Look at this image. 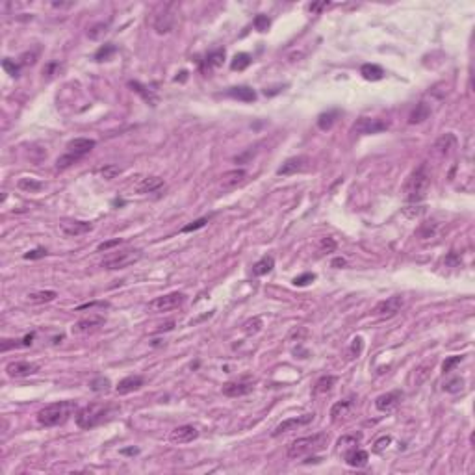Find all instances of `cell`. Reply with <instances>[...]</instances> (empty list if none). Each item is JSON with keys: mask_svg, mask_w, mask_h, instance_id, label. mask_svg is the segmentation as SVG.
I'll list each match as a JSON object with an SVG mask.
<instances>
[{"mask_svg": "<svg viewBox=\"0 0 475 475\" xmlns=\"http://www.w3.org/2000/svg\"><path fill=\"white\" fill-rule=\"evenodd\" d=\"M93 147H95V139H89V138H75V139H71L69 143H67V153H69V154H75V156H78V158L82 160L85 154L91 153Z\"/></svg>", "mask_w": 475, "mask_h": 475, "instance_id": "cell-14", "label": "cell"}, {"mask_svg": "<svg viewBox=\"0 0 475 475\" xmlns=\"http://www.w3.org/2000/svg\"><path fill=\"white\" fill-rule=\"evenodd\" d=\"M121 243H123V239H121V238H115V239H110V241H104V243H100V245L97 247V249H99V251H110L112 247L121 245Z\"/></svg>", "mask_w": 475, "mask_h": 475, "instance_id": "cell-50", "label": "cell"}, {"mask_svg": "<svg viewBox=\"0 0 475 475\" xmlns=\"http://www.w3.org/2000/svg\"><path fill=\"white\" fill-rule=\"evenodd\" d=\"M102 325H104V317L102 316H89V317L80 319V321L73 325V334H85V332L97 330Z\"/></svg>", "mask_w": 475, "mask_h": 475, "instance_id": "cell-16", "label": "cell"}, {"mask_svg": "<svg viewBox=\"0 0 475 475\" xmlns=\"http://www.w3.org/2000/svg\"><path fill=\"white\" fill-rule=\"evenodd\" d=\"M260 329H262V319H260V317H253V319H249V321L243 325L245 334H256V332H258Z\"/></svg>", "mask_w": 475, "mask_h": 475, "instance_id": "cell-42", "label": "cell"}, {"mask_svg": "<svg viewBox=\"0 0 475 475\" xmlns=\"http://www.w3.org/2000/svg\"><path fill=\"white\" fill-rule=\"evenodd\" d=\"M247 173L243 171V169H232V171H227V173H223L221 176V188L223 190H232V188H236L238 184H241L243 180H245Z\"/></svg>", "mask_w": 475, "mask_h": 475, "instance_id": "cell-21", "label": "cell"}, {"mask_svg": "<svg viewBox=\"0 0 475 475\" xmlns=\"http://www.w3.org/2000/svg\"><path fill=\"white\" fill-rule=\"evenodd\" d=\"M184 301H186L184 293L173 291V293H165V295H161V297H156L154 301H151L149 307L153 308V310H156V312H167V310L178 308Z\"/></svg>", "mask_w": 475, "mask_h": 475, "instance_id": "cell-7", "label": "cell"}, {"mask_svg": "<svg viewBox=\"0 0 475 475\" xmlns=\"http://www.w3.org/2000/svg\"><path fill=\"white\" fill-rule=\"evenodd\" d=\"M254 388L253 383H247V381H238V383H227L223 386V394L227 397H239V396H247L251 394Z\"/></svg>", "mask_w": 475, "mask_h": 475, "instance_id": "cell-18", "label": "cell"}, {"mask_svg": "<svg viewBox=\"0 0 475 475\" xmlns=\"http://www.w3.org/2000/svg\"><path fill=\"white\" fill-rule=\"evenodd\" d=\"M128 85H130L132 89L138 93V95H141L145 102H149L151 106H156V102H158V97H156V95H154L153 91H149L145 85H141L139 82H128Z\"/></svg>", "mask_w": 475, "mask_h": 475, "instance_id": "cell-28", "label": "cell"}, {"mask_svg": "<svg viewBox=\"0 0 475 475\" xmlns=\"http://www.w3.org/2000/svg\"><path fill=\"white\" fill-rule=\"evenodd\" d=\"M36 62V54H23L21 56V65H32Z\"/></svg>", "mask_w": 475, "mask_h": 475, "instance_id": "cell-53", "label": "cell"}, {"mask_svg": "<svg viewBox=\"0 0 475 475\" xmlns=\"http://www.w3.org/2000/svg\"><path fill=\"white\" fill-rule=\"evenodd\" d=\"M110 386H112V383H110L108 377H95L91 383H89V388H91L93 392H108Z\"/></svg>", "mask_w": 475, "mask_h": 475, "instance_id": "cell-37", "label": "cell"}, {"mask_svg": "<svg viewBox=\"0 0 475 475\" xmlns=\"http://www.w3.org/2000/svg\"><path fill=\"white\" fill-rule=\"evenodd\" d=\"M97 173H99L104 180H112V178H115L117 175H121V167L115 165V163H108V165H104V167L97 169Z\"/></svg>", "mask_w": 475, "mask_h": 475, "instance_id": "cell-35", "label": "cell"}, {"mask_svg": "<svg viewBox=\"0 0 475 475\" xmlns=\"http://www.w3.org/2000/svg\"><path fill=\"white\" fill-rule=\"evenodd\" d=\"M319 249H321V253H332L334 249H336V241H334V238H321V241H319Z\"/></svg>", "mask_w": 475, "mask_h": 475, "instance_id": "cell-43", "label": "cell"}, {"mask_svg": "<svg viewBox=\"0 0 475 475\" xmlns=\"http://www.w3.org/2000/svg\"><path fill=\"white\" fill-rule=\"evenodd\" d=\"M314 420V414H303V416H297V418H288L277 425V429L273 431V436H280L284 433H290V431L297 429V427H303V425H308V423Z\"/></svg>", "mask_w": 475, "mask_h": 475, "instance_id": "cell-11", "label": "cell"}, {"mask_svg": "<svg viewBox=\"0 0 475 475\" xmlns=\"http://www.w3.org/2000/svg\"><path fill=\"white\" fill-rule=\"evenodd\" d=\"M115 52H117V46H115V45H112V43L102 45L99 50L95 52V60H97V62H106V60H110V58H112Z\"/></svg>", "mask_w": 475, "mask_h": 475, "instance_id": "cell-34", "label": "cell"}, {"mask_svg": "<svg viewBox=\"0 0 475 475\" xmlns=\"http://www.w3.org/2000/svg\"><path fill=\"white\" fill-rule=\"evenodd\" d=\"M115 406L106 405V403H91L85 405L84 408L77 410V423L80 429H93L100 423H104L112 416Z\"/></svg>", "mask_w": 475, "mask_h": 475, "instance_id": "cell-3", "label": "cell"}, {"mask_svg": "<svg viewBox=\"0 0 475 475\" xmlns=\"http://www.w3.org/2000/svg\"><path fill=\"white\" fill-rule=\"evenodd\" d=\"M445 264H447V266H459V264H460V258H459V256H457L455 253H451L449 256H447V258H445Z\"/></svg>", "mask_w": 475, "mask_h": 475, "instance_id": "cell-54", "label": "cell"}, {"mask_svg": "<svg viewBox=\"0 0 475 475\" xmlns=\"http://www.w3.org/2000/svg\"><path fill=\"white\" fill-rule=\"evenodd\" d=\"M431 186V176L427 173L425 165L418 167L416 171H412V175L406 178L405 182V199L408 202H420L422 199H425V195L429 192Z\"/></svg>", "mask_w": 475, "mask_h": 475, "instance_id": "cell-4", "label": "cell"}, {"mask_svg": "<svg viewBox=\"0 0 475 475\" xmlns=\"http://www.w3.org/2000/svg\"><path fill=\"white\" fill-rule=\"evenodd\" d=\"M39 371V366L34 364V362H26V360H17V362H9L6 366V373L11 379H23V377H30L34 373Z\"/></svg>", "mask_w": 475, "mask_h": 475, "instance_id": "cell-10", "label": "cell"}, {"mask_svg": "<svg viewBox=\"0 0 475 475\" xmlns=\"http://www.w3.org/2000/svg\"><path fill=\"white\" fill-rule=\"evenodd\" d=\"M403 307H405V299L401 295H392L388 299L377 303L375 308H373V316H377V317H392V316L397 314Z\"/></svg>", "mask_w": 475, "mask_h": 475, "instance_id": "cell-8", "label": "cell"}, {"mask_svg": "<svg viewBox=\"0 0 475 475\" xmlns=\"http://www.w3.org/2000/svg\"><path fill=\"white\" fill-rule=\"evenodd\" d=\"M462 358H464V356H460V355L447 356V358L444 360V364H442V371H444V373H451L453 368H455V366H459L460 362H462Z\"/></svg>", "mask_w": 475, "mask_h": 475, "instance_id": "cell-40", "label": "cell"}, {"mask_svg": "<svg viewBox=\"0 0 475 475\" xmlns=\"http://www.w3.org/2000/svg\"><path fill=\"white\" fill-rule=\"evenodd\" d=\"M336 384V377L334 375H323L317 383H316L314 386V394L317 396V394H327V392H330V388Z\"/></svg>", "mask_w": 475, "mask_h": 475, "instance_id": "cell-30", "label": "cell"}, {"mask_svg": "<svg viewBox=\"0 0 475 475\" xmlns=\"http://www.w3.org/2000/svg\"><path fill=\"white\" fill-rule=\"evenodd\" d=\"M358 442H360V436H355V435H353V436L340 438V440H338V445H340L342 449H345V451H347V449H353V447H356V445H358Z\"/></svg>", "mask_w": 475, "mask_h": 475, "instance_id": "cell-41", "label": "cell"}, {"mask_svg": "<svg viewBox=\"0 0 475 475\" xmlns=\"http://www.w3.org/2000/svg\"><path fill=\"white\" fill-rule=\"evenodd\" d=\"M45 256H46V251H45V249H41V247H39V249H34V251H30V253L24 254V258H26V260H38V258H45Z\"/></svg>", "mask_w": 475, "mask_h": 475, "instance_id": "cell-49", "label": "cell"}, {"mask_svg": "<svg viewBox=\"0 0 475 475\" xmlns=\"http://www.w3.org/2000/svg\"><path fill=\"white\" fill-rule=\"evenodd\" d=\"M123 455H138L139 453V449H136V447H130V449H123Z\"/></svg>", "mask_w": 475, "mask_h": 475, "instance_id": "cell-59", "label": "cell"}, {"mask_svg": "<svg viewBox=\"0 0 475 475\" xmlns=\"http://www.w3.org/2000/svg\"><path fill=\"white\" fill-rule=\"evenodd\" d=\"M336 117H338V110L325 112V114H321L319 117H317V126H319L321 130H330L332 124L336 123Z\"/></svg>", "mask_w": 475, "mask_h": 475, "instance_id": "cell-31", "label": "cell"}, {"mask_svg": "<svg viewBox=\"0 0 475 475\" xmlns=\"http://www.w3.org/2000/svg\"><path fill=\"white\" fill-rule=\"evenodd\" d=\"M307 156H293V158H288L284 161L280 167L277 169V175L278 176H288V175H295L303 169L307 167Z\"/></svg>", "mask_w": 475, "mask_h": 475, "instance_id": "cell-15", "label": "cell"}, {"mask_svg": "<svg viewBox=\"0 0 475 475\" xmlns=\"http://www.w3.org/2000/svg\"><path fill=\"white\" fill-rule=\"evenodd\" d=\"M249 65H251V56L245 52H241V54H236V56H234V60H232V63H230V69L243 71V69H247Z\"/></svg>", "mask_w": 475, "mask_h": 475, "instance_id": "cell-33", "label": "cell"}, {"mask_svg": "<svg viewBox=\"0 0 475 475\" xmlns=\"http://www.w3.org/2000/svg\"><path fill=\"white\" fill-rule=\"evenodd\" d=\"M80 160L78 156H75V154H69V153H65L63 156H60L58 160H56V167L58 169H67V167H71L73 163H77V161Z\"/></svg>", "mask_w": 475, "mask_h": 475, "instance_id": "cell-38", "label": "cell"}, {"mask_svg": "<svg viewBox=\"0 0 475 475\" xmlns=\"http://www.w3.org/2000/svg\"><path fill=\"white\" fill-rule=\"evenodd\" d=\"M344 459H345V462H347V466L364 468L366 464H368L369 455H368V451H364V449L353 447V449H347V451H345Z\"/></svg>", "mask_w": 475, "mask_h": 475, "instance_id": "cell-20", "label": "cell"}, {"mask_svg": "<svg viewBox=\"0 0 475 475\" xmlns=\"http://www.w3.org/2000/svg\"><path fill=\"white\" fill-rule=\"evenodd\" d=\"M349 408H351V401H338L336 405H332V408H330L332 422H338L340 418H345L349 414Z\"/></svg>", "mask_w": 475, "mask_h": 475, "instance_id": "cell-29", "label": "cell"}, {"mask_svg": "<svg viewBox=\"0 0 475 475\" xmlns=\"http://www.w3.org/2000/svg\"><path fill=\"white\" fill-rule=\"evenodd\" d=\"M362 347H364V342H362L360 336H356L355 340H353V345H351V353L355 355V356H358L362 353Z\"/></svg>", "mask_w": 475, "mask_h": 475, "instance_id": "cell-51", "label": "cell"}, {"mask_svg": "<svg viewBox=\"0 0 475 475\" xmlns=\"http://www.w3.org/2000/svg\"><path fill=\"white\" fill-rule=\"evenodd\" d=\"M21 344H23V347H28V345L34 344V332H30V334H26V336L21 340Z\"/></svg>", "mask_w": 475, "mask_h": 475, "instance_id": "cell-57", "label": "cell"}, {"mask_svg": "<svg viewBox=\"0 0 475 475\" xmlns=\"http://www.w3.org/2000/svg\"><path fill=\"white\" fill-rule=\"evenodd\" d=\"M401 399H403V392L401 390H392L386 392V394H381L375 399V408L381 410V412H390L401 403Z\"/></svg>", "mask_w": 475, "mask_h": 475, "instance_id": "cell-12", "label": "cell"}, {"mask_svg": "<svg viewBox=\"0 0 475 475\" xmlns=\"http://www.w3.org/2000/svg\"><path fill=\"white\" fill-rule=\"evenodd\" d=\"M17 186H19V190L28 192V193H38L43 190V182H39V180H36V178H21Z\"/></svg>", "mask_w": 475, "mask_h": 475, "instance_id": "cell-32", "label": "cell"}, {"mask_svg": "<svg viewBox=\"0 0 475 475\" xmlns=\"http://www.w3.org/2000/svg\"><path fill=\"white\" fill-rule=\"evenodd\" d=\"M77 401H58V403L43 406L36 414V418L43 427H56V425H62V423L67 422L73 414H77Z\"/></svg>", "mask_w": 475, "mask_h": 475, "instance_id": "cell-1", "label": "cell"}, {"mask_svg": "<svg viewBox=\"0 0 475 475\" xmlns=\"http://www.w3.org/2000/svg\"><path fill=\"white\" fill-rule=\"evenodd\" d=\"M161 186H163V178H160V176H147V178H143V180L139 182L138 192L139 193H153V192H156V190H160Z\"/></svg>", "mask_w": 475, "mask_h": 475, "instance_id": "cell-23", "label": "cell"}, {"mask_svg": "<svg viewBox=\"0 0 475 475\" xmlns=\"http://www.w3.org/2000/svg\"><path fill=\"white\" fill-rule=\"evenodd\" d=\"M360 75L366 78V80H369V82H377V80H383L384 71L383 67H379L375 63H366V65H362Z\"/></svg>", "mask_w": 475, "mask_h": 475, "instance_id": "cell-24", "label": "cell"}, {"mask_svg": "<svg viewBox=\"0 0 475 475\" xmlns=\"http://www.w3.org/2000/svg\"><path fill=\"white\" fill-rule=\"evenodd\" d=\"M58 297V293L54 290H41V291H32L28 293V301L30 303H36V305H41V303H50Z\"/></svg>", "mask_w": 475, "mask_h": 475, "instance_id": "cell-27", "label": "cell"}, {"mask_svg": "<svg viewBox=\"0 0 475 475\" xmlns=\"http://www.w3.org/2000/svg\"><path fill=\"white\" fill-rule=\"evenodd\" d=\"M462 388H464V379H460V377H455V379H451V381H447L444 384V390L449 392V394H457Z\"/></svg>", "mask_w": 475, "mask_h": 475, "instance_id": "cell-39", "label": "cell"}, {"mask_svg": "<svg viewBox=\"0 0 475 475\" xmlns=\"http://www.w3.org/2000/svg\"><path fill=\"white\" fill-rule=\"evenodd\" d=\"M329 444V435L327 433H316L312 436H303L293 440L288 445V457L290 459H301L307 455H314L317 451H323Z\"/></svg>", "mask_w": 475, "mask_h": 475, "instance_id": "cell-2", "label": "cell"}, {"mask_svg": "<svg viewBox=\"0 0 475 475\" xmlns=\"http://www.w3.org/2000/svg\"><path fill=\"white\" fill-rule=\"evenodd\" d=\"M223 60H225V50H215V52H210L206 56L204 65L208 69L210 67H219V65H223Z\"/></svg>", "mask_w": 475, "mask_h": 475, "instance_id": "cell-36", "label": "cell"}, {"mask_svg": "<svg viewBox=\"0 0 475 475\" xmlns=\"http://www.w3.org/2000/svg\"><path fill=\"white\" fill-rule=\"evenodd\" d=\"M345 264H347V262H345V258H334L330 266H332V268H336V269H342V268H345Z\"/></svg>", "mask_w": 475, "mask_h": 475, "instance_id": "cell-56", "label": "cell"}, {"mask_svg": "<svg viewBox=\"0 0 475 475\" xmlns=\"http://www.w3.org/2000/svg\"><path fill=\"white\" fill-rule=\"evenodd\" d=\"M392 442V438L390 436H383V438H379L375 442V447H373V451L375 453H383L386 447H388V444Z\"/></svg>", "mask_w": 475, "mask_h": 475, "instance_id": "cell-48", "label": "cell"}, {"mask_svg": "<svg viewBox=\"0 0 475 475\" xmlns=\"http://www.w3.org/2000/svg\"><path fill=\"white\" fill-rule=\"evenodd\" d=\"M171 8H173V6L167 4V6H163V8L154 15L153 28L156 30V34H167V32H171L173 24H175V15H173Z\"/></svg>", "mask_w": 475, "mask_h": 475, "instance_id": "cell-9", "label": "cell"}, {"mask_svg": "<svg viewBox=\"0 0 475 475\" xmlns=\"http://www.w3.org/2000/svg\"><path fill=\"white\" fill-rule=\"evenodd\" d=\"M429 115H431V108L427 106L425 102H420V104H416V108L412 110V114L408 117V123L410 124L423 123L425 119H429Z\"/></svg>", "mask_w": 475, "mask_h": 475, "instance_id": "cell-25", "label": "cell"}, {"mask_svg": "<svg viewBox=\"0 0 475 475\" xmlns=\"http://www.w3.org/2000/svg\"><path fill=\"white\" fill-rule=\"evenodd\" d=\"M269 24H271V21H269L268 15H256L254 17V28L258 32H266L269 28Z\"/></svg>", "mask_w": 475, "mask_h": 475, "instance_id": "cell-44", "label": "cell"}, {"mask_svg": "<svg viewBox=\"0 0 475 475\" xmlns=\"http://www.w3.org/2000/svg\"><path fill=\"white\" fill-rule=\"evenodd\" d=\"M229 97L241 100V102H253V100H256V93H254V89L247 87V85H239V87H230Z\"/></svg>", "mask_w": 475, "mask_h": 475, "instance_id": "cell-22", "label": "cell"}, {"mask_svg": "<svg viewBox=\"0 0 475 475\" xmlns=\"http://www.w3.org/2000/svg\"><path fill=\"white\" fill-rule=\"evenodd\" d=\"M197 436H199V431L195 429L193 425H180V427L171 431L169 440H171L173 444H190V442H193Z\"/></svg>", "mask_w": 475, "mask_h": 475, "instance_id": "cell-13", "label": "cell"}, {"mask_svg": "<svg viewBox=\"0 0 475 475\" xmlns=\"http://www.w3.org/2000/svg\"><path fill=\"white\" fill-rule=\"evenodd\" d=\"M325 6H329V2H321V4H312V6H310V11H317V9L325 8Z\"/></svg>", "mask_w": 475, "mask_h": 475, "instance_id": "cell-58", "label": "cell"}, {"mask_svg": "<svg viewBox=\"0 0 475 475\" xmlns=\"http://www.w3.org/2000/svg\"><path fill=\"white\" fill-rule=\"evenodd\" d=\"M141 258V251L138 249H126V251H119V253L108 254L102 260V268L104 269H124L136 264Z\"/></svg>", "mask_w": 475, "mask_h": 475, "instance_id": "cell-5", "label": "cell"}, {"mask_svg": "<svg viewBox=\"0 0 475 475\" xmlns=\"http://www.w3.org/2000/svg\"><path fill=\"white\" fill-rule=\"evenodd\" d=\"M2 67H4V71H8V75H11V77H19V65H15V63L11 62V60H4L2 62Z\"/></svg>", "mask_w": 475, "mask_h": 475, "instance_id": "cell-47", "label": "cell"}, {"mask_svg": "<svg viewBox=\"0 0 475 475\" xmlns=\"http://www.w3.org/2000/svg\"><path fill=\"white\" fill-rule=\"evenodd\" d=\"M173 327H175V321L171 319V321L163 323V325H160L158 329H156V332H163V330H173Z\"/></svg>", "mask_w": 475, "mask_h": 475, "instance_id": "cell-55", "label": "cell"}, {"mask_svg": "<svg viewBox=\"0 0 475 475\" xmlns=\"http://www.w3.org/2000/svg\"><path fill=\"white\" fill-rule=\"evenodd\" d=\"M95 307L108 308L110 305H108V303H85V305H80V307H78L77 310H87V308H95Z\"/></svg>", "mask_w": 475, "mask_h": 475, "instance_id": "cell-52", "label": "cell"}, {"mask_svg": "<svg viewBox=\"0 0 475 475\" xmlns=\"http://www.w3.org/2000/svg\"><path fill=\"white\" fill-rule=\"evenodd\" d=\"M141 386H143V377L141 375H128L117 383L115 390H117V394H121V396H126V394H132V392L139 390Z\"/></svg>", "mask_w": 475, "mask_h": 475, "instance_id": "cell-19", "label": "cell"}, {"mask_svg": "<svg viewBox=\"0 0 475 475\" xmlns=\"http://www.w3.org/2000/svg\"><path fill=\"white\" fill-rule=\"evenodd\" d=\"M316 280V275L314 273H305V275H299L293 278V284L295 286H308L310 282H314Z\"/></svg>", "mask_w": 475, "mask_h": 475, "instance_id": "cell-45", "label": "cell"}, {"mask_svg": "<svg viewBox=\"0 0 475 475\" xmlns=\"http://www.w3.org/2000/svg\"><path fill=\"white\" fill-rule=\"evenodd\" d=\"M206 223H208V217H200V219H197V221L186 225L184 229H182V232H193V230H199V229H202Z\"/></svg>", "mask_w": 475, "mask_h": 475, "instance_id": "cell-46", "label": "cell"}, {"mask_svg": "<svg viewBox=\"0 0 475 475\" xmlns=\"http://www.w3.org/2000/svg\"><path fill=\"white\" fill-rule=\"evenodd\" d=\"M388 128V123L377 117H360L356 119L351 126L353 134H360V136H369V134H379Z\"/></svg>", "mask_w": 475, "mask_h": 475, "instance_id": "cell-6", "label": "cell"}, {"mask_svg": "<svg viewBox=\"0 0 475 475\" xmlns=\"http://www.w3.org/2000/svg\"><path fill=\"white\" fill-rule=\"evenodd\" d=\"M60 229H62V232L65 236L73 238V236H82L85 232H89V230L93 229V225L87 221H63L60 223Z\"/></svg>", "mask_w": 475, "mask_h": 475, "instance_id": "cell-17", "label": "cell"}, {"mask_svg": "<svg viewBox=\"0 0 475 475\" xmlns=\"http://www.w3.org/2000/svg\"><path fill=\"white\" fill-rule=\"evenodd\" d=\"M273 268H275V258H273V256H264V258H260V260L253 266V275L256 277L268 275V273H271Z\"/></svg>", "mask_w": 475, "mask_h": 475, "instance_id": "cell-26", "label": "cell"}]
</instances>
